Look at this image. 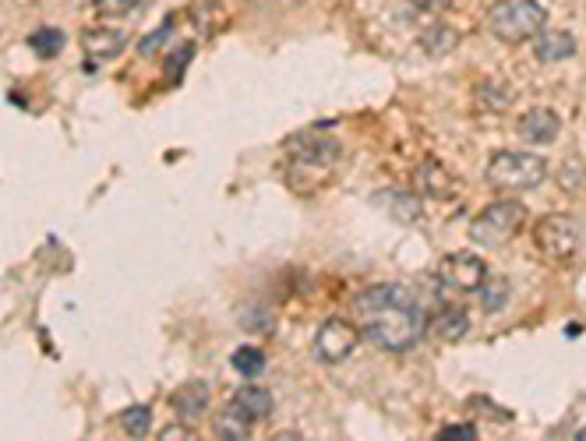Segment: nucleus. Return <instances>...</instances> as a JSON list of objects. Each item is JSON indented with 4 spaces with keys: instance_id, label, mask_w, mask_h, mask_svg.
<instances>
[{
    "instance_id": "13",
    "label": "nucleus",
    "mask_w": 586,
    "mask_h": 441,
    "mask_svg": "<svg viewBox=\"0 0 586 441\" xmlns=\"http://www.w3.org/2000/svg\"><path fill=\"white\" fill-rule=\"evenodd\" d=\"M417 187L431 198H452L456 195V177H452L438 159H424V163L417 166Z\"/></svg>"
},
{
    "instance_id": "17",
    "label": "nucleus",
    "mask_w": 586,
    "mask_h": 441,
    "mask_svg": "<svg viewBox=\"0 0 586 441\" xmlns=\"http://www.w3.org/2000/svg\"><path fill=\"white\" fill-rule=\"evenodd\" d=\"M121 427L128 438H149L152 434V406H145V403L128 406V410L121 413Z\"/></svg>"
},
{
    "instance_id": "2",
    "label": "nucleus",
    "mask_w": 586,
    "mask_h": 441,
    "mask_svg": "<svg viewBox=\"0 0 586 441\" xmlns=\"http://www.w3.org/2000/svg\"><path fill=\"white\" fill-rule=\"evenodd\" d=\"M488 184L495 191H509V195H523V191H534L548 180V163H544L537 152H516L502 149L488 159V170H484Z\"/></svg>"
},
{
    "instance_id": "15",
    "label": "nucleus",
    "mask_w": 586,
    "mask_h": 441,
    "mask_svg": "<svg viewBox=\"0 0 586 441\" xmlns=\"http://www.w3.org/2000/svg\"><path fill=\"white\" fill-rule=\"evenodd\" d=\"M230 403L237 406V410H241L244 417L251 420V424H258V420L272 417V396L265 389H258V385H244V389H237V392H233Z\"/></svg>"
},
{
    "instance_id": "21",
    "label": "nucleus",
    "mask_w": 586,
    "mask_h": 441,
    "mask_svg": "<svg viewBox=\"0 0 586 441\" xmlns=\"http://www.w3.org/2000/svg\"><path fill=\"white\" fill-rule=\"evenodd\" d=\"M173 25H177V18H166V22L159 25L156 32H149V36H145L142 43H138V53H142V57H156V53L163 50L166 43H170V32H173Z\"/></svg>"
},
{
    "instance_id": "8",
    "label": "nucleus",
    "mask_w": 586,
    "mask_h": 441,
    "mask_svg": "<svg viewBox=\"0 0 586 441\" xmlns=\"http://www.w3.org/2000/svg\"><path fill=\"white\" fill-rule=\"evenodd\" d=\"M286 152H290L297 163H308V166H332L339 159V142L329 135H318V131H304V135L290 138L286 142Z\"/></svg>"
},
{
    "instance_id": "7",
    "label": "nucleus",
    "mask_w": 586,
    "mask_h": 441,
    "mask_svg": "<svg viewBox=\"0 0 586 441\" xmlns=\"http://www.w3.org/2000/svg\"><path fill=\"white\" fill-rule=\"evenodd\" d=\"M357 343H361V329H357L354 322L329 318L315 336V357L322 360V364H343V360L357 350Z\"/></svg>"
},
{
    "instance_id": "28",
    "label": "nucleus",
    "mask_w": 586,
    "mask_h": 441,
    "mask_svg": "<svg viewBox=\"0 0 586 441\" xmlns=\"http://www.w3.org/2000/svg\"><path fill=\"white\" fill-rule=\"evenodd\" d=\"M576 441H586V427H583V431H576Z\"/></svg>"
},
{
    "instance_id": "1",
    "label": "nucleus",
    "mask_w": 586,
    "mask_h": 441,
    "mask_svg": "<svg viewBox=\"0 0 586 441\" xmlns=\"http://www.w3.org/2000/svg\"><path fill=\"white\" fill-rule=\"evenodd\" d=\"M354 318L357 329L389 353L414 350L428 332V314H424L421 300L396 283L368 286V290L357 293Z\"/></svg>"
},
{
    "instance_id": "5",
    "label": "nucleus",
    "mask_w": 586,
    "mask_h": 441,
    "mask_svg": "<svg viewBox=\"0 0 586 441\" xmlns=\"http://www.w3.org/2000/svg\"><path fill=\"white\" fill-rule=\"evenodd\" d=\"M534 247L551 262H569L579 251V226L569 216H544L534 226Z\"/></svg>"
},
{
    "instance_id": "14",
    "label": "nucleus",
    "mask_w": 586,
    "mask_h": 441,
    "mask_svg": "<svg viewBox=\"0 0 586 441\" xmlns=\"http://www.w3.org/2000/svg\"><path fill=\"white\" fill-rule=\"evenodd\" d=\"M435 336L445 339V343H459V339L470 332V314H466V307L459 304H445L442 311L435 314Z\"/></svg>"
},
{
    "instance_id": "4",
    "label": "nucleus",
    "mask_w": 586,
    "mask_h": 441,
    "mask_svg": "<svg viewBox=\"0 0 586 441\" xmlns=\"http://www.w3.org/2000/svg\"><path fill=\"white\" fill-rule=\"evenodd\" d=\"M526 223V209L519 202H491L488 209H481L470 223V240L477 247H505Z\"/></svg>"
},
{
    "instance_id": "24",
    "label": "nucleus",
    "mask_w": 586,
    "mask_h": 441,
    "mask_svg": "<svg viewBox=\"0 0 586 441\" xmlns=\"http://www.w3.org/2000/svg\"><path fill=\"white\" fill-rule=\"evenodd\" d=\"M438 438L442 441H474L477 438V431H474V424H449L445 431H438Z\"/></svg>"
},
{
    "instance_id": "25",
    "label": "nucleus",
    "mask_w": 586,
    "mask_h": 441,
    "mask_svg": "<svg viewBox=\"0 0 586 441\" xmlns=\"http://www.w3.org/2000/svg\"><path fill=\"white\" fill-rule=\"evenodd\" d=\"M417 11H424V15H442V11L452 8V0H410Z\"/></svg>"
},
{
    "instance_id": "27",
    "label": "nucleus",
    "mask_w": 586,
    "mask_h": 441,
    "mask_svg": "<svg viewBox=\"0 0 586 441\" xmlns=\"http://www.w3.org/2000/svg\"><path fill=\"white\" fill-rule=\"evenodd\" d=\"M159 438H163V441H173V438L195 441V434H191L188 427H166V431H159Z\"/></svg>"
},
{
    "instance_id": "29",
    "label": "nucleus",
    "mask_w": 586,
    "mask_h": 441,
    "mask_svg": "<svg viewBox=\"0 0 586 441\" xmlns=\"http://www.w3.org/2000/svg\"><path fill=\"white\" fill-rule=\"evenodd\" d=\"M286 4H293V0H286Z\"/></svg>"
},
{
    "instance_id": "26",
    "label": "nucleus",
    "mask_w": 586,
    "mask_h": 441,
    "mask_svg": "<svg viewBox=\"0 0 586 441\" xmlns=\"http://www.w3.org/2000/svg\"><path fill=\"white\" fill-rule=\"evenodd\" d=\"M191 53H195V46H184V50L181 53H173V57L170 60H166V64H170V78H177V71H181V75H184V68H188V64H184V60H191Z\"/></svg>"
},
{
    "instance_id": "19",
    "label": "nucleus",
    "mask_w": 586,
    "mask_h": 441,
    "mask_svg": "<svg viewBox=\"0 0 586 441\" xmlns=\"http://www.w3.org/2000/svg\"><path fill=\"white\" fill-rule=\"evenodd\" d=\"M233 371L241 374V378H258L265 371V353L258 346H237V353L230 357Z\"/></svg>"
},
{
    "instance_id": "12",
    "label": "nucleus",
    "mask_w": 586,
    "mask_h": 441,
    "mask_svg": "<svg viewBox=\"0 0 586 441\" xmlns=\"http://www.w3.org/2000/svg\"><path fill=\"white\" fill-rule=\"evenodd\" d=\"M534 57L541 64H558V60L576 57V36L565 29H541L534 36Z\"/></svg>"
},
{
    "instance_id": "10",
    "label": "nucleus",
    "mask_w": 586,
    "mask_h": 441,
    "mask_svg": "<svg viewBox=\"0 0 586 441\" xmlns=\"http://www.w3.org/2000/svg\"><path fill=\"white\" fill-rule=\"evenodd\" d=\"M209 403H212L209 382H184L181 389L170 396L173 413L181 420H202L205 413H209Z\"/></svg>"
},
{
    "instance_id": "3",
    "label": "nucleus",
    "mask_w": 586,
    "mask_h": 441,
    "mask_svg": "<svg viewBox=\"0 0 586 441\" xmlns=\"http://www.w3.org/2000/svg\"><path fill=\"white\" fill-rule=\"evenodd\" d=\"M548 25V11L537 0H495L488 11V29L502 43H526Z\"/></svg>"
},
{
    "instance_id": "6",
    "label": "nucleus",
    "mask_w": 586,
    "mask_h": 441,
    "mask_svg": "<svg viewBox=\"0 0 586 441\" xmlns=\"http://www.w3.org/2000/svg\"><path fill=\"white\" fill-rule=\"evenodd\" d=\"M484 279H488V265L481 262L477 255H466V251H456V255H445L438 262V283L452 293H481Z\"/></svg>"
},
{
    "instance_id": "20",
    "label": "nucleus",
    "mask_w": 586,
    "mask_h": 441,
    "mask_svg": "<svg viewBox=\"0 0 586 441\" xmlns=\"http://www.w3.org/2000/svg\"><path fill=\"white\" fill-rule=\"evenodd\" d=\"M29 46H32V50H36L43 60H50V57H57V53L64 50V32H61V29H50V25H46V29H36V32H32V36H29Z\"/></svg>"
},
{
    "instance_id": "16",
    "label": "nucleus",
    "mask_w": 586,
    "mask_h": 441,
    "mask_svg": "<svg viewBox=\"0 0 586 441\" xmlns=\"http://www.w3.org/2000/svg\"><path fill=\"white\" fill-rule=\"evenodd\" d=\"M212 434H216L219 441H248L251 438V420L230 403L216 420H212Z\"/></svg>"
},
{
    "instance_id": "11",
    "label": "nucleus",
    "mask_w": 586,
    "mask_h": 441,
    "mask_svg": "<svg viewBox=\"0 0 586 441\" xmlns=\"http://www.w3.org/2000/svg\"><path fill=\"white\" fill-rule=\"evenodd\" d=\"M82 46L85 53H89V64L85 68H96V60H113V57H121L124 50H128V36L117 29H89L82 32Z\"/></svg>"
},
{
    "instance_id": "22",
    "label": "nucleus",
    "mask_w": 586,
    "mask_h": 441,
    "mask_svg": "<svg viewBox=\"0 0 586 441\" xmlns=\"http://www.w3.org/2000/svg\"><path fill=\"white\" fill-rule=\"evenodd\" d=\"M484 311H502V304L509 300V283L505 279H484Z\"/></svg>"
},
{
    "instance_id": "9",
    "label": "nucleus",
    "mask_w": 586,
    "mask_h": 441,
    "mask_svg": "<svg viewBox=\"0 0 586 441\" xmlns=\"http://www.w3.org/2000/svg\"><path fill=\"white\" fill-rule=\"evenodd\" d=\"M516 131L523 142L530 145H548L562 135V117L548 106H534V110H526L523 117L516 120Z\"/></svg>"
},
{
    "instance_id": "18",
    "label": "nucleus",
    "mask_w": 586,
    "mask_h": 441,
    "mask_svg": "<svg viewBox=\"0 0 586 441\" xmlns=\"http://www.w3.org/2000/svg\"><path fill=\"white\" fill-rule=\"evenodd\" d=\"M459 36L456 29H449V25H431V29H424L421 36V46L431 53V57H445L449 50H456Z\"/></svg>"
},
{
    "instance_id": "23",
    "label": "nucleus",
    "mask_w": 586,
    "mask_h": 441,
    "mask_svg": "<svg viewBox=\"0 0 586 441\" xmlns=\"http://www.w3.org/2000/svg\"><path fill=\"white\" fill-rule=\"evenodd\" d=\"M92 8L99 15H128V11L138 8V0H92Z\"/></svg>"
}]
</instances>
